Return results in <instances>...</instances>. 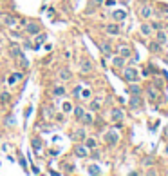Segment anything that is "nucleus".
I'll return each instance as SVG.
<instances>
[{
	"label": "nucleus",
	"mask_w": 168,
	"mask_h": 176,
	"mask_svg": "<svg viewBox=\"0 0 168 176\" xmlns=\"http://www.w3.org/2000/svg\"><path fill=\"white\" fill-rule=\"evenodd\" d=\"M130 93H132V95H139V93H141V87L136 85V84H132V85H130Z\"/></svg>",
	"instance_id": "2eb2a0df"
},
{
	"label": "nucleus",
	"mask_w": 168,
	"mask_h": 176,
	"mask_svg": "<svg viewBox=\"0 0 168 176\" xmlns=\"http://www.w3.org/2000/svg\"><path fill=\"white\" fill-rule=\"evenodd\" d=\"M100 104H101V100H94V102L91 104V109H92V111H98V107H100Z\"/></svg>",
	"instance_id": "412c9836"
},
{
	"label": "nucleus",
	"mask_w": 168,
	"mask_h": 176,
	"mask_svg": "<svg viewBox=\"0 0 168 176\" xmlns=\"http://www.w3.org/2000/svg\"><path fill=\"white\" fill-rule=\"evenodd\" d=\"M87 145H89V147H94L96 142H94V140H89V142H87Z\"/></svg>",
	"instance_id": "7c9ffc66"
},
{
	"label": "nucleus",
	"mask_w": 168,
	"mask_h": 176,
	"mask_svg": "<svg viewBox=\"0 0 168 176\" xmlns=\"http://www.w3.org/2000/svg\"><path fill=\"white\" fill-rule=\"evenodd\" d=\"M157 42H159V44H165L166 42V35H165V33H163V31H157Z\"/></svg>",
	"instance_id": "9d476101"
},
{
	"label": "nucleus",
	"mask_w": 168,
	"mask_h": 176,
	"mask_svg": "<svg viewBox=\"0 0 168 176\" xmlns=\"http://www.w3.org/2000/svg\"><path fill=\"white\" fill-rule=\"evenodd\" d=\"M141 104H143V100H141L139 95H134V96L130 98V107H132V109H139Z\"/></svg>",
	"instance_id": "f257e3e1"
},
{
	"label": "nucleus",
	"mask_w": 168,
	"mask_h": 176,
	"mask_svg": "<svg viewBox=\"0 0 168 176\" xmlns=\"http://www.w3.org/2000/svg\"><path fill=\"white\" fill-rule=\"evenodd\" d=\"M100 47H101V51L105 53L107 56L112 53V47H110V44H108V42H101V44H100Z\"/></svg>",
	"instance_id": "39448f33"
},
{
	"label": "nucleus",
	"mask_w": 168,
	"mask_h": 176,
	"mask_svg": "<svg viewBox=\"0 0 168 176\" xmlns=\"http://www.w3.org/2000/svg\"><path fill=\"white\" fill-rule=\"evenodd\" d=\"M148 93H150V100H156L157 98V93L154 89H148Z\"/></svg>",
	"instance_id": "a878e982"
},
{
	"label": "nucleus",
	"mask_w": 168,
	"mask_h": 176,
	"mask_svg": "<svg viewBox=\"0 0 168 176\" xmlns=\"http://www.w3.org/2000/svg\"><path fill=\"white\" fill-rule=\"evenodd\" d=\"M125 78L128 82H134L136 78H137V73H136V69H132V67H128V69H125Z\"/></svg>",
	"instance_id": "f03ea898"
},
{
	"label": "nucleus",
	"mask_w": 168,
	"mask_h": 176,
	"mask_svg": "<svg viewBox=\"0 0 168 176\" xmlns=\"http://www.w3.org/2000/svg\"><path fill=\"white\" fill-rule=\"evenodd\" d=\"M89 173H91V174H100L101 167H98V165H91V167H89Z\"/></svg>",
	"instance_id": "ddd939ff"
},
{
	"label": "nucleus",
	"mask_w": 168,
	"mask_h": 176,
	"mask_svg": "<svg viewBox=\"0 0 168 176\" xmlns=\"http://www.w3.org/2000/svg\"><path fill=\"white\" fill-rule=\"evenodd\" d=\"M74 113H76L78 118H83V114H85V113H83V107H76V109H74Z\"/></svg>",
	"instance_id": "aec40b11"
},
{
	"label": "nucleus",
	"mask_w": 168,
	"mask_h": 176,
	"mask_svg": "<svg viewBox=\"0 0 168 176\" xmlns=\"http://www.w3.org/2000/svg\"><path fill=\"white\" fill-rule=\"evenodd\" d=\"M76 154L78 156H87V149L83 147V145H78V147H76Z\"/></svg>",
	"instance_id": "9b49d317"
},
{
	"label": "nucleus",
	"mask_w": 168,
	"mask_h": 176,
	"mask_svg": "<svg viewBox=\"0 0 168 176\" xmlns=\"http://www.w3.org/2000/svg\"><path fill=\"white\" fill-rule=\"evenodd\" d=\"M112 64H114V67H121L123 66V56H114Z\"/></svg>",
	"instance_id": "f8f14e48"
},
{
	"label": "nucleus",
	"mask_w": 168,
	"mask_h": 176,
	"mask_svg": "<svg viewBox=\"0 0 168 176\" xmlns=\"http://www.w3.org/2000/svg\"><path fill=\"white\" fill-rule=\"evenodd\" d=\"M150 31H152V27L143 24V27H141V33H143V35H150Z\"/></svg>",
	"instance_id": "a211bd4d"
},
{
	"label": "nucleus",
	"mask_w": 168,
	"mask_h": 176,
	"mask_svg": "<svg viewBox=\"0 0 168 176\" xmlns=\"http://www.w3.org/2000/svg\"><path fill=\"white\" fill-rule=\"evenodd\" d=\"M150 13H152L150 7H143L141 9V17H150Z\"/></svg>",
	"instance_id": "5701e85b"
},
{
	"label": "nucleus",
	"mask_w": 168,
	"mask_h": 176,
	"mask_svg": "<svg viewBox=\"0 0 168 176\" xmlns=\"http://www.w3.org/2000/svg\"><path fill=\"white\" fill-rule=\"evenodd\" d=\"M116 142H117V134H116V133H108V134H107V144H108V145H114Z\"/></svg>",
	"instance_id": "423d86ee"
},
{
	"label": "nucleus",
	"mask_w": 168,
	"mask_h": 176,
	"mask_svg": "<svg viewBox=\"0 0 168 176\" xmlns=\"http://www.w3.org/2000/svg\"><path fill=\"white\" fill-rule=\"evenodd\" d=\"M83 122H85V124H92V116L91 114H83Z\"/></svg>",
	"instance_id": "b1692460"
},
{
	"label": "nucleus",
	"mask_w": 168,
	"mask_h": 176,
	"mask_svg": "<svg viewBox=\"0 0 168 176\" xmlns=\"http://www.w3.org/2000/svg\"><path fill=\"white\" fill-rule=\"evenodd\" d=\"M112 116H114V118H117V120H121V118H123V113H121L119 109H114V111H112Z\"/></svg>",
	"instance_id": "f3484780"
},
{
	"label": "nucleus",
	"mask_w": 168,
	"mask_h": 176,
	"mask_svg": "<svg viewBox=\"0 0 168 176\" xmlns=\"http://www.w3.org/2000/svg\"><path fill=\"white\" fill-rule=\"evenodd\" d=\"M58 75H60L62 80H71V78H72V73L69 71V69H60V71H58Z\"/></svg>",
	"instance_id": "7ed1b4c3"
},
{
	"label": "nucleus",
	"mask_w": 168,
	"mask_h": 176,
	"mask_svg": "<svg viewBox=\"0 0 168 176\" xmlns=\"http://www.w3.org/2000/svg\"><path fill=\"white\" fill-rule=\"evenodd\" d=\"M130 55V49H127V47H121V56L125 58V56H128Z\"/></svg>",
	"instance_id": "393cba45"
},
{
	"label": "nucleus",
	"mask_w": 168,
	"mask_h": 176,
	"mask_svg": "<svg viewBox=\"0 0 168 176\" xmlns=\"http://www.w3.org/2000/svg\"><path fill=\"white\" fill-rule=\"evenodd\" d=\"M38 31H40L38 24H29V26H27V33H31V35H36Z\"/></svg>",
	"instance_id": "0eeeda50"
},
{
	"label": "nucleus",
	"mask_w": 168,
	"mask_h": 176,
	"mask_svg": "<svg viewBox=\"0 0 168 176\" xmlns=\"http://www.w3.org/2000/svg\"><path fill=\"white\" fill-rule=\"evenodd\" d=\"M150 49H152V51H157V49H159V46H157V44H152Z\"/></svg>",
	"instance_id": "2f4dec72"
},
{
	"label": "nucleus",
	"mask_w": 168,
	"mask_h": 176,
	"mask_svg": "<svg viewBox=\"0 0 168 176\" xmlns=\"http://www.w3.org/2000/svg\"><path fill=\"white\" fill-rule=\"evenodd\" d=\"M81 71L85 73V71H91V62H83L81 64Z\"/></svg>",
	"instance_id": "4be33fe9"
},
{
	"label": "nucleus",
	"mask_w": 168,
	"mask_h": 176,
	"mask_svg": "<svg viewBox=\"0 0 168 176\" xmlns=\"http://www.w3.org/2000/svg\"><path fill=\"white\" fill-rule=\"evenodd\" d=\"M107 33H108V35H117V33H119V29H117V26L110 24V26H107Z\"/></svg>",
	"instance_id": "6e6552de"
},
{
	"label": "nucleus",
	"mask_w": 168,
	"mask_h": 176,
	"mask_svg": "<svg viewBox=\"0 0 168 176\" xmlns=\"http://www.w3.org/2000/svg\"><path fill=\"white\" fill-rule=\"evenodd\" d=\"M13 55H14V56H20V55H22V51L18 49V47H13Z\"/></svg>",
	"instance_id": "cd10ccee"
},
{
	"label": "nucleus",
	"mask_w": 168,
	"mask_h": 176,
	"mask_svg": "<svg viewBox=\"0 0 168 176\" xmlns=\"http://www.w3.org/2000/svg\"><path fill=\"white\" fill-rule=\"evenodd\" d=\"M20 78H22V75H20V73H13V75L9 76V84H14V82H18Z\"/></svg>",
	"instance_id": "1a4fd4ad"
},
{
	"label": "nucleus",
	"mask_w": 168,
	"mask_h": 176,
	"mask_svg": "<svg viewBox=\"0 0 168 176\" xmlns=\"http://www.w3.org/2000/svg\"><path fill=\"white\" fill-rule=\"evenodd\" d=\"M94 2H96V4H101V2H103V0H94Z\"/></svg>",
	"instance_id": "473e14b6"
},
{
	"label": "nucleus",
	"mask_w": 168,
	"mask_h": 176,
	"mask_svg": "<svg viewBox=\"0 0 168 176\" xmlns=\"http://www.w3.org/2000/svg\"><path fill=\"white\" fill-rule=\"evenodd\" d=\"M125 17H127L125 11H114V18H116V20H123Z\"/></svg>",
	"instance_id": "4468645a"
},
{
	"label": "nucleus",
	"mask_w": 168,
	"mask_h": 176,
	"mask_svg": "<svg viewBox=\"0 0 168 176\" xmlns=\"http://www.w3.org/2000/svg\"><path fill=\"white\" fill-rule=\"evenodd\" d=\"M83 98H89V96H91V91H89V89H85V91H83Z\"/></svg>",
	"instance_id": "c85d7f7f"
},
{
	"label": "nucleus",
	"mask_w": 168,
	"mask_h": 176,
	"mask_svg": "<svg viewBox=\"0 0 168 176\" xmlns=\"http://www.w3.org/2000/svg\"><path fill=\"white\" fill-rule=\"evenodd\" d=\"M33 147L36 149V151L42 147V142H40V138H34V140H33Z\"/></svg>",
	"instance_id": "6ab92c4d"
},
{
	"label": "nucleus",
	"mask_w": 168,
	"mask_h": 176,
	"mask_svg": "<svg viewBox=\"0 0 168 176\" xmlns=\"http://www.w3.org/2000/svg\"><path fill=\"white\" fill-rule=\"evenodd\" d=\"M42 42H45V35H38V38H36V46H34V47H36V49H38Z\"/></svg>",
	"instance_id": "dca6fc26"
},
{
	"label": "nucleus",
	"mask_w": 168,
	"mask_h": 176,
	"mask_svg": "<svg viewBox=\"0 0 168 176\" xmlns=\"http://www.w3.org/2000/svg\"><path fill=\"white\" fill-rule=\"evenodd\" d=\"M54 95H63V87H54Z\"/></svg>",
	"instance_id": "bb28decb"
},
{
	"label": "nucleus",
	"mask_w": 168,
	"mask_h": 176,
	"mask_svg": "<svg viewBox=\"0 0 168 176\" xmlns=\"http://www.w3.org/2000/svg\"><path fill=\"white\" fill-rule=\"evenodd\" d=\"M0 20H2L4 24H6V26H13V24L16 22L13 17H9V15H0Z\"/></svg>",
	"instance_id": "20e7f679"
},
{
	"label": "nucleus",
	"mask_w": 168,
	"mask_h": 176,
	"mask_svg": "<svg viewBox=\"0 0 168 176\" xmlns=\"http://www.w3.org/2000/svg\"><path fill=\"white\" fill-rule=\"evenodd\" d=\"M76 136H78V138H83V136H85V133L80 129V131H76Z\"/></svg>",
	"instance_id": "c756f323"
}]
</instances>
